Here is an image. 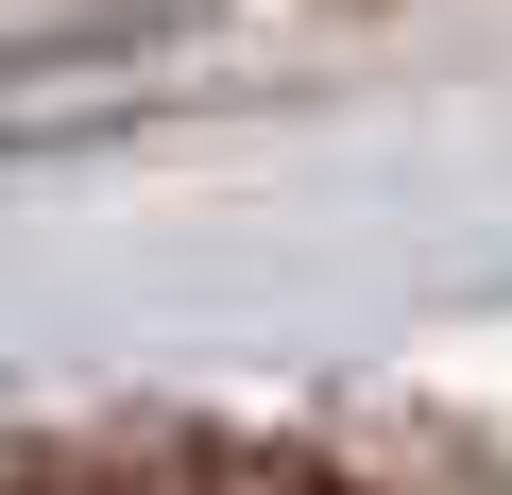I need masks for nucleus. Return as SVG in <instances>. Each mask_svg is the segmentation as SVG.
I'll return each mask as SVG.
<instances>
[{"mask_svg": "<svg viewBox=\"0 0 512 495\" xmlns=\"http://www.w3.org/2000/svg\"><path fill=\"white\" fill-rule=\"evenodd\" d=\"M18 495H342V461L239 444V427H69L18 461Z\"/></svg>", "mask_w": 512, "mask_h": 495, "instance_id": "obj_1", "label": "nucleus"}]
</instances>
